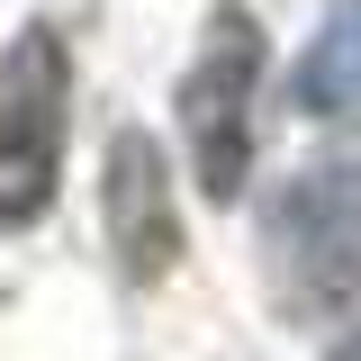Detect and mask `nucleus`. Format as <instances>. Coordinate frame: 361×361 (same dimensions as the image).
Instances as JSON below:
<instances>
[{"mask_svg": "<svg viewBox=\"0 0 361 361\" xmlns=\"http://www.w3.org/2000/svg\"><path fill=\"white\" fill-rule=\"evenodd\" d=\"M334 361H361V343H353V353H334Z\"/></svg>", "mask_w": 361, "mask_h": 361, "instance_id": "obj_6", "label": "nucleus"}, {"mask_svg": "<svg viewBox=\"0 0 361 361\" xmlns=\"http://www.w3.org/2000/svg\"><path fill=\"white\" fill-rule=\"evenodd\" d=\"M99 208H109V253L127 280H163L180 262V208H172V163L145 127L109 135V180H99Z\"/></svg>", "mask_w": 361, "mask_h": 361, "instance_id": "obj_4", "label": "nucleus"}, {"mask_svg": "<svg viewBox=\"0 0 361 361\" xmlns=\"http://www.w3.org/2000/svg\"><path fill=\"white\" fill-rule=\"evenodd\" d=\"M298 109L307 118H361V9H334L298 63Z\"/></svg>", "mask_w": 361, "mask_h": 361, "instance_id": "obj_5", "label": "nucleus"}, {"mask_svg": "<svg viewBox=\"0 0 361 361\" xmlns=\"http://www.w3.org/2000/svg\"><path fill=\"white\" fill-rule=\"evenodd\" d=\"M63 99H73V54L54 27H18L9 63H0V235L37 226L54 208V172H63Z\"/></svg>", "mask_w": 361, "mask_h": 361, "instance_id": "obj_3", "label": "nucleus"}, {"mask_svg": "<svg viewBox=\"0 0 361 361\" xmlns=\"http://www.w3.org/2000/svg\"><path fill=\"white\" fill-rule=\"evenodd\" d=\"M262 244L289 298H316V307L361 298V154L289 172L262 199Z\"/></svg>", "mask_w": 361, "mask_h": 361, "instance_id": "obj_2", "label": "nucleus"}, {"mask_svg": "<svg viewBox=\"0 0 361 361\" xmlns=\"http://www.w3.org/2000/svg\"><path fill=\"white\" fill-rule=\"evenodd\" d=\"M180 135L208 199H244L253 180V109H262V18L253 9H208V37L180 73Z\"/></svg>", "mask_w": 361, "mask_h": 361, "instance_id": "obj_1", "label": "nucleus"}]
</instances>
